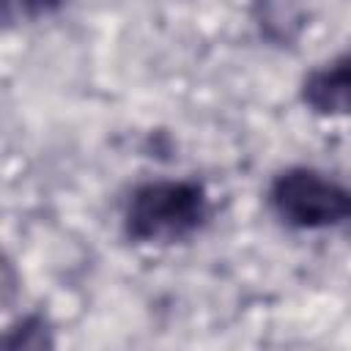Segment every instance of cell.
<instances>
[{
    "instance_id": "7a4b0ae2",
    "label": "cell",
    "mask_w": 351,
    "mask_h": 351,
    "mask_svg": "<svg viewBox=\"0 0 351 351\" xmlns=\"http://www.w3.org/2000/svg\"><path fill=\"white\" fill-rule=\"evenodd\" d=\"M269 197L274 211L296 228H326L351 214V192L307 167L280 173Z\"/></svg>"
},
{
    "instance_id": "3957f363",
    "label": "cell",
    "mask_w": 351,
    "mask_h": 351,
    "mask_svg": "<svg viewBox=\"0 0 351 351\" xmlns=\"http://www.w3.org/2000/svg\"><path fill=\"white\" fill-rule=\"evenodd\" d=\"M304 101L321 115H351V58L313 71L304 82Z\"/></svg>"
},
{
    "instance_id": "277c9868",
    "label": "cell",
    "mask_w": 351,
    "mask_h": 351,
    "mask_svg": "<svg viewBox=\"0 0 351 351\" xmlns=\"http://www.w3.org/2000/svg\"><path fill=\"white\" fill-rule=\"evenodd\" d=\"M8 3L16 5V8L25 11V14H44V11L58 8L63 0H8Z\"/></svg>"
},
{
    "instance_id": "6da1fadb",
    "label": "cell",
    "mask_w": 351,
    "mask_h": 351,
    "mask_svg": "<svg viewBox=\"0 0 351 351\" xmlns=\"http://www.w3.org/2000/svg\"><path fill=\"white\" fill-rule=\"evenodd\" d=\"M206 217V195L192 181H154L140 186L126 208V230L137 241H173Z\"/></svg>"
}]
</instances>
